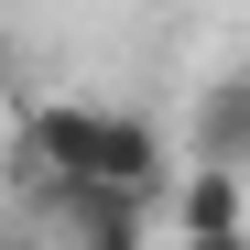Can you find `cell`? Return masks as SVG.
Segmentation results:
<instances>
[{
  "label": "cell",
  "instance_id": "cell-1",
  "mask_svg": "<svg viewBox=\"0 0 250 250\" xmlns=\"http://www.w3.org/2000/svg\"><path fill=\"white\" fill-rule=\"evenodd\" d=\"M163 229H174V239H229V229H250V174L185 163V174L163 185Z\"/></svg>",
  "mask_w": 250,
  "mask_h": 250
},
{
  "label": "cell",
  "instance_id": "cell-3",
  "mask_svg": "<svg viewBox=\"0 0 250 250\" xmlns=\"http://www.w3.org/2000/svg\"><path fill=\"white\" fill-rule=\"evenodd\" d=\"M87 131H98V98H44V109H22V185L87 174Z\"/></svg>",
  "mask_w": 250,
  "mask_h": 250
},
{
  "label": "cell",
  "instance_id": "cell-8",
  "mask_svg": "<svg viewBox=\"0 0 250 250\" xmlns=\"http://www.w3.org/2000/svg\"><path fill=\"white\" fill-rule=\"evenodd\" d=\"M0 250H22V239H11V229H0Z\"/></svg>",
  "mask_w": 250,
  "mask_h": 250
},
{
  "label": "cell",
  "instance_id": "cell-4",
  "mask_svg": "<svg viewBox=\"0 0 250 250\" xmlns=\"http://www.w3.org/2000/svg\"><path fill=\"white\" fill-rule=\"evenodd\" d=\"M196 163H229V174H250V65L207 76V98H196Z\"/></svg>",
  "mask_w": 250,
  "mask_h": 250
},
{
  "label": "cell",
  "instance_id": "cell-7",
  "mask_svg": "<svg viewBox=\"0 0 250 250\" xmlns=\"http://www.w3.org/2000/svg\"><path fill=\"white\" fill-rule=\"evenodd\" d=\"M11 55H22V44H11V22H0V98H11Z\"/></svg>",
  "mask_w": 250,
  "mask_h": 250
},
{
  "label": "cell",
  "instance_id": "cell-6",
  "mask_svg": "<svg viewBox=\"0 0 250 250\" xmlns=\"http://www.w3.org/2000/svg\"><path fill=\"white\" fill-rule=\"evenodd\" d=\"M174 250H250V229H229V239H174Z\"/></svg>",
  "mask_w": 250,
  "mask_h": 250
},
{
  "label": "cell",
  "instance_id": "cell-2",
  "mask_svg": "<svg viewBox=\"0 0 250 250\" xmlns=\"http://www.w3.org/2000/svg\"><path fill=\"white\" fill-rule=\"evenodd\" d=\"M87 174H98V185H131V196H152V207H163V185H174V174H163V131H152L142 109H98Z\"/></svg>",
  "mask_w": 250,
  "mask_h": 250
},
{
  "label": "cell",
  "instance_id": "cell-5",
  "mask_svg": "<svg viewBox=\"0 0 250 250\" xmlns=\"http://www.w3.org/2000/svg\"><path fill=\"white\" fill-rule=\"evenodd\" d=\"M65 250H152L142 229H120V239H65Z\"/></svg>",
  "mask_w": 250,
  "mask_h": 250
}]
</instances>
